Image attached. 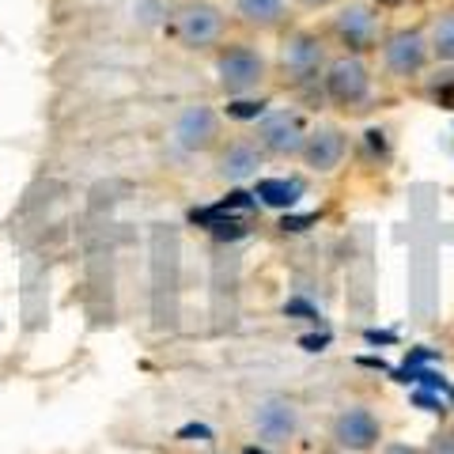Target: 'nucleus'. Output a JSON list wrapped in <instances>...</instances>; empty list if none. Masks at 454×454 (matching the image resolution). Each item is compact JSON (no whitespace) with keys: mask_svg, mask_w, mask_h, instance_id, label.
Wrapping results in <instances>:
<instances>
[{"mask_svg":"<svg viewBox=\"0 0 454 454\" xmlns=\"http://www.w3.org/2000/svg\"><path fill=\"white\" fill-rule=\"evenodd\" d=\"M254 140L273 160H300L307 140V118L300 110H269L254 129Z\"/></svg>","mask_w":454,"mask_h":454,"instance_id":"1a4fd4ad","label":"nucleus"},{"mask_svg":"<svg viewBox=\"0 0 454 454\" xmlns=\"http://www.w3.org/2000/svg\"><path fill=\"white\" fill-rule=\"evenodd\" d=\"M333 454H345V450H333Z\"/></svg>","mask_w":454,"mask_h":454,"instance_id":"bb28decb","label":"nucleus"},{"mask_svg":"<svg viewBox=\"0 0 454 454\" xmlns=\"http://www.w3.org/2000/svg\"><path fill=\"white\" fill-rule=\"evenodd\" d=\"M348 155V133L340 125H330V121H318L307 129V140H303V152L300 160L310 175H333V170L345 163Z\"/></svg>","mask_w":454,"mask_h":454,"instance_id":"9b49d317","label":"nucleus"},{"mask_svg":"<svg viewBox=\"0 0 454 454\" xmlns=\"http://www.w3.org/2000/svg\"><path fill=\"white\" fill-rule=\"evenodd\" d=\"M292 0H231V16L250 31H277L288 20Z\"/></svg>","mask_w":454,"mask_h":454,"instance_id":"ddd939ff","label":"nucleus"},{"mask_svg":"<svg viewBox=\"0 0 454 454\" xmlns=\"http://www.w3.org/2000/svg\"><path fill=\"white\" fill-rule=\"evenodd\" d=\"M223 114H227L231 121H243V125L254 121V125H258L265 114H269V98H265V95H239V98H227Z\"/></svg>","mask_w":454,"mask_h":454,"instance_id":"a211bd4d","label":"nucleus"},{"mask_svg":"<svg viewBox=\"0 0 454 454\" xmlns=\"http://www.w3.org/2000/svg\"><path fill=\"white\" fill-rule=\"evenodd\" d=\"M265 160L269 155L258 148V140L254 137H235V140H227V145L216 148V178L239 186V182L258 178V170L265 167Z\"/></svg>","mask_w":454,"mask_h":454,"instance_id":"f8f14e48","label":"nucleus"},{"mask_svg":"<svg viewBox=\"0 0 454 454\" xmlns=\"http://www.w3.org/2000/svg\"><path fill=\"white\" fill-rule=\"evenodd\" d=\"M254 197H258V205L265 208H277V212H288L295 208L307 197V182L303 178H258V186H254Z\"/></svg>","mask_w":454,"mask_h":454,"instance_id":"4468645a","label":"nucleus"},{"mask_svg":"<svg viewBox=\"0 0 454 454\" xmlns=\"http://www.w3.org/2000/svg\"><path fill=\"white\" fill-rule=\"evenodd\" d=\"M243 454H269V450H265V447H247Z\"/></svg>","mask_w":454,"mask_h":454,"instance_id":"a878e982","label":"nucleus"},{"mask_svg":"<svg viewBox=\"0 0 454 454\" xmlns=\"http://www.w3.org/2000/svg\"><path fill=\"white\" fill-rule=\"evenodd\" d=\"M193 223H201L208 235L227 239V243H235V239H243V235H247V220H243V216H235V212H227V208H220V205L193 212Z\"/></svg>","mask_w":454,"mask_h":454,"instance_id":"2eb2a0df","label":"nucleus"},{"mask_svg":"<svg viewBox=\"0 0 454 454\" xmlns=\"http://www.w3.org/2000/svg\"><path fill=\"white\" fill-rule=\"evenodd\" d=\"M182 443H212V428L208 424H186V428L178 432Z\"/></svg>","mask_w":454,"mask_h":454,"instance_id":"412c9836","label":"nucleus"},{"mask_svg":"<svg viewBox=\"0 0 454 454\" xmlns=\"http://www.w3.org/2000/svg\"><path fill=\"white\" fill-rule=\"evenodd\" d=\"M420 91L435 110H454V65H435L420 76Z\"/></svg>","mask_w":454,"mask_h":454,"instance_id":"f3484780","label":"nucleus"},{"mask_svg":"<svg viewBox=\"0 0 454 454\" xmlns=\"http://www.w3.org/2000/svg\"><path fill=\"white\" fill-rule=\"evenodd\" d=\"M372 4L382 12V8H405L409 4V0H372Z\"/></svg>","mask_w":454,"mask_h":454,"instance_id":"393cba45","label":"nucleus"},{"mask_svg":"<svg viewBox=\"0 0 454 454\" xmlns=\"http://www.w3.org/2000/svg\"><path fill=\"white\" fill-rule=\"evenodd\" d=\"M307 223H315V216H284V231H307Z\"/></svg>","mask_w":454,"mask_h":454,"instance_id":"5701e85b","label":"nucleus"},{"mask_svg":"<svg viewBox=\"0 0 454 454\" xmlns=\"http://www.w3.org/2000/svg\"><path fill=\"white\" fill-rule=\"evenodd\" d=\"M220 208H227V212H239V216H247V212H254L258 208V197L254 193H247V190H231L220 201Z\"/></svg>","mask_w":454,"mask_h":454,"instance_id":"6ab92c4d","label":"nucleus"},{"mask_svg":"<svg viewBox=\"0 0 454 454\" xmlns=\"http://www.w3.org/2000/svg\"><path fill=\"white\" fill-rule=\"evenodd\" d=\"M330 38L340 53H352V57L375 53L382 42V12L372 0H345V4L333 8Z\"/></svg>","mask_w":454,"mask_h":454,"instance_id":"39448f33","label":"nucleus"},{"mask_svg":"<svg viewBox=\"0 0 454 454\" xmlns=\"http://www.w3.org/2000/svg\"><path fill=\"white\" fill-rule=\"evenodd\" d=\"M170 137H175V145L182 152H190V155H201V152H212V148H220L223 145V137H220V114L205 106V103H190L186 110L178 114V121H175V129H170Z\"/></svg>","mask_w":454,"mask_h":454,"instance_id":"9d476101","label":"nucleus"},{"mask_svg":"<svg viewBox=\"0 0 454 454\" xmlns=\"http://www.w3.org/2000/svg\"><path fill=\"white\" fill-rule=\"evenodd\" d=\"M379 57H382L387 76L402 80V83H417L432 68L428 31H420V27H394V31L382 35Z\"/></svg>","mask_w":454,"mask_h":454,"instance_id":"423d86ee","label":"nucleus"},{"mask_svg":"<svg viewBox=\"0 0 454 454\" xmlns=\"http://www.w3.org/2000/svg\"><path fill=\"white\" fill-rule=\"evenodd\" d=\"M330 439H333V447L345 454H367L382 443V417L372 405L352 402L345 409H337V417L330 424Z\"/></svg>","mask_w":454,"mask_h":454,"instance_id":"6e6552de","label":"nucleus"},{"mask_svg":"<svg viewBox=\"0 0 454 454\" xmlns=\"http://www.w3.org/2000/svg\"><path fill=\"white\" fill-rule=\"evenodd\" d=\"M163 35L190 53L216 50L227 38V12L220 4H212V0H182V4L167 12Z\"/></svg>","mask_w":454,"mask_h":454,"instance_id":"f03ea898","label":"nucleus"},{"mask_svg":"<svg viewBox=\"0 0 454 454\" xmlns=\"http://www.w3.org/2000/svg\"><path fill=\"white\" fill-rule=\"evenodd\" d=\"M292 4H300L303 12H325V8H337L340 0H292Z\"/></svg>","mask_w":454,"mask_h":454,"instance_id":"4be33fe9","label":"nucleus"},{"mask_svg":"<svg viewBox=\"0 0 454 454\" xmlns=\"http://www.w3.org/2000/svg\"><path fill=\"white\" fill-rule=\"evenodd\" d=\"M250 424H254V435H258V443L284 447V443H292V439L300 435V428H303V409L288 394H265V397L254 402Z\"/></svg>","mask_w":454,"mask_h":454,"instance_id":"0eeeda50","label":"nucleus"},{"mask_svg":"<svg viewBox=\"0 0 454 454\" xmlns=\"http://www.w3.org/2000/svg\"><path fill=\"white\" fill-rule=\"evenodd\" d=\"M325 65H330L325 35L310 31V27H292V31H284L280 46H277V73L295 95H303V98L318 95L325 103V95H322Z\"/></svg>","mask_w":454,"mask_h":454,"instance_id":"f257e3e1","label":"nucleus"},{"mask_svg":"<svg viewBox=\"0 0 454 454\" xmlns=\"http://www.w3.org/2000/svg\"><path fill=\"white\" fill-rule=\"evenodd\" d=\"M424 454H454V428H439V432L428 439Z\"/></svg>","mask_w":454,"mask_h":454,"instance_id":"aec40b11","label":"nucleus"},{"mask_svg":"<svg viewBox=\"0 0 454 454\" xmlns=\"http://www.w3.org/2000/svg\"><path fill=\"white\" fill-rule=\"evenodd\" d=\"M372 91H375V76H372L367 57H352V53L330 57L325 76H322L325 103L345 110V114H360V110H367V103H372Z\"/></svg>","mask_w":454,"mask_h":454,"instance_id":"20e7f679","label":"nucleus"},{"mask_svg":"<svg viewBox=\"0 0 454 454\" xmlns=\"http://www.w3.org/2000/svg\"><path fill=\"white\" fill-rule=\"evenodd\" d=\"M428 46L435 65H454V8L435 12L428 23Z\"/></svg>","mask_w":454,"mask_h":454,"instance_id":"dca6fc26","label":"nucleus"},{"mask_svg":"<svg viewBox=\"0 0 454 454\" xmlns=\"http://www.w3.org/2000/svg\"><path fill=\"white\" fill-rule=\"evenodd\" d=\"M379 454H424V450H420V447H413V443H387Z\"/></svg>","mask_w":454,"mask_h":454,"instance_id":"b1692460","label":"nucleus"},{"mask_svg":"<svg viewBox=\"0 0 454 454\" xmlns=\"http://www.w3.org/2000/svg\"><path fill=\"white\" fill-rule=\"evenodd\" d=\"M216 88L223 98L258 95V88L269 80V57L254 42H227L216 50Z\"/></svg>","mask_w":454,"mask_h":454,"instance_id":"7ed1b4c3","label":"nucleus"}]
</instances>
